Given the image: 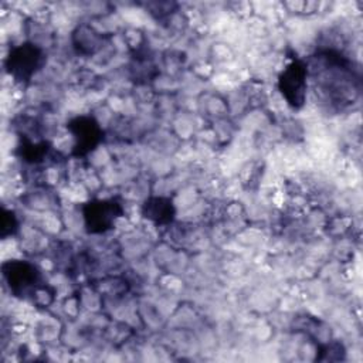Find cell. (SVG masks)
Instances as JSON below:
<instances>
[{"mask_svg":"<svg viewBox=\"0 0 363 363\" xmlns=\"http://www.w3.org/2000/svg\"><path fill=\"white\" fill-rule=\"evenodd\" d=\"M1 275L13 296L43 305V295L52 298V291L45 285L41 271L26 259H7L1 264Z\"/></svg>","mask_w":363,"mask_h":363,"instance_id":"6da1fadb","label":"cell"},{"mask_svg":"<svg viewBox=\"0 0 363 363\" xmlns=\"http://www.w3.org/2000/svg\"><path fill=\"white\" fill-rule=\"evenodd\" d=\"M44 50L33 41H24L10 48L6 60V72L18 84H27L44 65Z\"/></svg>","mask_w":363,"mask_h":363,"instance_id":"7a4b0ae2","label":"cell"},{"mask_svg":"<svg viewBox=\"0 0 363 363\" xmlns=\"http://www.w3.org/2000/svg\"><path fill=\"white\" fill-rule=\"evenodd\" d=\"M308 64L299 58L292 60L278 75V89L292 109H301L308 95Z\"/></svg>","mask_w":363,"mask_h":363,"instance_id":"3957f363","label":"cell"},{"mask_svg":"<svg viewBox=\"0 0 363 363\" xmlns=\"http://www.w3.org/2000/svg\"><path fill=\"white\" fill-rule=\"evenodd\" d=\"M122 216L123 207L115 199H94L82 204L84 227L89 234L108 233Z\"/></svg>","mask_w":363,"mask_h":363,"instance_id":"277c9868","label":"cell"},{"mask_svg":"<svg viewBox=\"0 0 363 363\" xmlns=\"http://www.w3.org/2000/svg\"><path fill=\"white\" fill-rule=\"evenodd\" d=\"M67 129L74 139L72 155L84 157L94 152L104 139V130L94 116L79 115L67 122Z\"/></svg>","mask_w":363,"mask_h":363,"instance_id":"5b68a950","label":"cell"},{"mask_svg":"<svg viewBox=\"0 0 363 363\" xmlns=\"http://www.w3.org/2000/svg\"><path fill=\"white\" fill-rule=\"evenodd\" d=\"M142 217L156 225H167L176 217V207L170 197L150 196L140 207Z\"/></svg>","mask_w":363,"mask_h":363,"instance_id":"8992f818","label":"cell"},{"mask_svg":"<svg viewBox=\"0 0 363 363\" xmlns=\"http://www.w3.org/2000/svg\"><path fill=\"white\" fill-rule=\"evenodd\" d=\"M74 48L78 51V54L82 55H92L98 52L104 44V35L96 31L94 27L88 24L78 26L72 35Z\"/></svg>","mask_w":363,"mask_h":363,"instance_id":"52a82bcc","label":"cell"},{"mask_svg":"<svg viewBox=\"0 0 363 363\" xmlns=\"http://www.w3.org/2000/svg\"><path fill=\"white\" fill-rule=\"evenodd\" d=\"M50 153V145L47 140H33L27 135L20 136L17 146L18 157L28 164H38L45 160Z\"/></svg>","mask_w":363,"mask_h":363,"instance_id":"ba28073f","label":"cell"},{"mask_svg":"<svg viewBox=\"0 0 363 363\" xmlns=\"http://www.w3.org/2000/svg\"><path fill=\"white\" fill-rule=\"evenodd\" d=\"M18 230V218L13 210L3 208L0 217V238L6 240L14 235Z\"/></svg>","mask_w":363,"mask_h":363,"instance_id":"9c48e42d","label":"cell"}]
</instances>
